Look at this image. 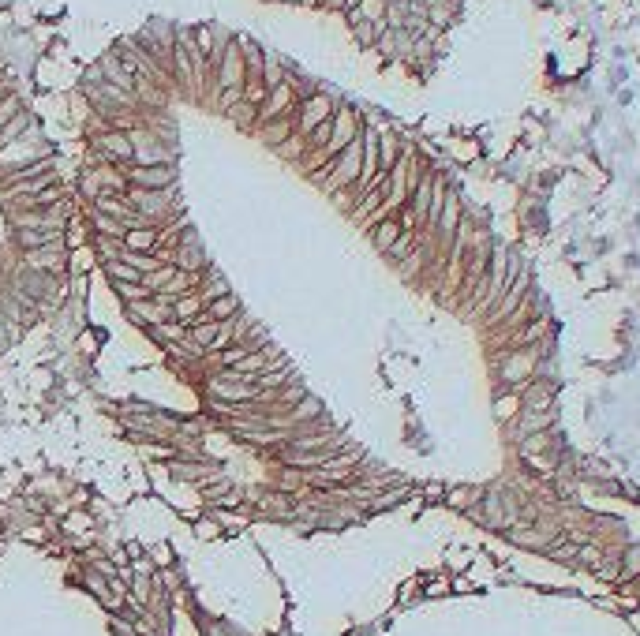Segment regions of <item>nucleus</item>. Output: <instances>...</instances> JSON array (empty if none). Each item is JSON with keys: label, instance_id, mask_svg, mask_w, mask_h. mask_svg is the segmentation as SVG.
Listing matches in <instances>:
<instances>
[{"label": "nucleus", "instance_id": "obj_15", "mask_svg": "<svg viewBox=\"0 0 640 636\" xmlns=\"http://www.w3.org/2000/svg\"><path fill=\"white\" fill-rule=\"evenodd\" d=\"M202 314L210 318V322H229V318H236V314H240V300L232 296V293H225V296H217V300L206 303Z\"/></svg>", "mask_w": 640, "mask_h": 636}, {"label": "nucleus", "instance_id": "obj_39", "mask_svg": "<svg viewBox=\"0 0 640 636\" xmlns=\"http://www.w3.org/2000/svg\"><path fill=\"white\" fill-rule=\"evenodd\" d=\"M217 528H221L217 521H202V524H199V535H202V539H210V535H217Z\"/></svg>", "mask_w": 640, "mask_h": 636}, {"label": "nucleus", "instance_id": "obj_26", "mask_svg": "<svg viewBox=\"0 0 640 636\" xmlns=\"http://www.w3.org/2000/svg\"><path fill=\"white\" fill-rule=\"evenodd\" d=\"M266 94H270V86L263 83V79H247V83H244V101L255 105V109L266 101Z\"/></svg>", "mask_w": 640, "mask_h": 636}, {"label": "nucleus", "instance_id": "obj_19", "mask_svg": "<svg viewBox=\"0 0 640 636\" xmlns=\"http://www.w3.org/2000/svg\"><path fill=\"white\" fill-rule=\"evenodd\" d=\"M453 8H457V0H430V4H427V23L435 26V30L450 26L453 23Z\"/></svg>", "mask_w": 640, "mask_h": 636}, {"label": "nucleus", "instance_id": "obj_38", "mask_svg": "<svg viewBox=\"0 0 640 636\" xmlns=\"http://www.w3.org/2000/svg\"><path fill=\"white\" fill-rule=\"evenodd\" d=\"M319 8H326V11H345V4L348 0H315Z\"/></svg>", "mask_w": 640, "mask_h": 636}, {"label": "nucleus", "instance_id": "obj_40", "mask_svg": "<svg viewBox=\"0 0 640 636\" xmlns=\"http://www.w3.org/2000/svg\"><path fill=\"white\" fill-rule=\"evenodd\" d=\"M281 4H299V8H307V4H315V0H281Z\"/></svg>", "mask_w": 640, "mask_h": 636}, {"label": "nucleus", "instance_id": "obj_2", "mask_svg": "<svg viewBox=\"0 0 640 636\" xmlns=\"http://www.w3.org/2000/svg\"><path fill=\"white\" fill-rule=\"evenodd\" d=\"M214 86L217 90H232V86H244L247 83V68H244V49H240V42L236 38H225L221 42V60H217V68H214Z\"/></svg>", "mask_w": 640, "mask_h": 636}, {"label": "nucleus", "instance_id": "obj_20", "mask_svg": "<svg viewBox=\"0 0 640 636\" xmlns=\"http://www.w3.org/2000/svg\"><path fill=\"white\" fill-rule=\"evenodd\" d=\"M416 247H420V232H416V229H404V232L397 236V244L386 251V259H389V262H401V259H408Z\"/></svg>", "mask_w": 640, "mask_h": 636}, {"label": "nucleus", "instance_id": "obj_3", "mask_svg": "<svg viewBox=\"0 0 640 636\" xmlns=\"http://www.w3.org/2000/svg\"><path fill=\"white\" fill-rule=\"evenodd\" d=\"M120 172H124L127 188H150V191L176 188V169H173V161H161V165H124Z\"/></svg>", "mask_w": 640, "mask_h": 636}, {"label": "nucleus", "instance_id": "obj_10", "mask_svg": "<svg viewBox=\"0 0 640 636\" xmlns=\"http://www.w3.org/2000/svg\"><path fill=\"white\" fill-rule=\"evenodd\" d=\"M86 225H90V236H113V240H124L127 225L116 221L109 214H98V210H86Z\"/></svg>", "mask_w": 640, "mask_h": 636}, {"label": "nucleus", "instance_id": "obj_13", "mask_svg": "<svg viewBox=\"0 0 640 636\" xmlns=\"http://www.w3.org/2000/svg\"><path fill=\"white\" fill-rule=\"evenodd\" d=\"M101 273L109 277V285H139V281H142V273L132 266V262H124V259L101 262Z\"/></svg>", "mask_w": 640, "mask_h": 636}, {"label": "nucleus", "instance_id": "obj_8", "mask_svg": "<svg viewBox=\"0 0 640 636\" xmlns=\"http://www.w3.org/2000/svg\"><path fill=\"white\" fill-rule=\"evenodd\" d=\"M124 314L132 318L135 326H142V329H150V326H158V322H168L173 318V307H165V303H158V300H139V303H124Z\"/></svg>", "mask_w": 640, "mask_h": 636}, {"label": "nucleus", "instance_id": "obj_33", "mask_svg": "<svg viewBox=\"0 0 640 636\" xmlns=\"http://www.w3.org/2000/svg\"><path fill=\"white\" fill-rule=\"evenodd\" d=\"M517 412H520V397H517V393L502 397L498 408H494V416H498V419H509V416H517Z\"/></svg>", "mask_w": 640, "mask_h": 636}, {"label": "nucleus", "instance_id": "obj_24", "mask_svg": "<svg viewBox=\"0 0 640 636\" xmlns=\"http://www.w3.org/2000/svg\"><path fill=\"white\" fill-rule=\"evenodd\" d=\"M633 577H640V547H629L622 554V577H618V584H629Z\"/></svg>", "mask_w": 640, "mask_h": 636}, {"label": "nucleus", "instance_id": "obj_7", "mask_svg": "<svg viewBox=\"0 0 640 636\" xmlns=\"http://www.w3.org/2000/svg\"><path fill=\"white\" fill-rule=\"evenodd\" d=\"M528 285H532V273H528V262H525V270H520L513 281L505 285L498 307H494L491 314H494V318H513V314L520 311V303H525V296H528Z\"/></svg>", "mask_w": 640, "mask_h": 636}, {"label": "nucleus", "instance_id": "obj_37", "mask_svg": "<svg viewBox=\"0 0 640 636\" xmlns=\"http://www.w3.org/2000/svg\"><path fill=\"white\" fill-rule=\"evenodd\" d=\"M109 629H113L116 636H135V625H124L120 618H113V621H109Z\"/></svg>", "mask_w": 640, "mask_h": 636}, {"label": "nucleus", "instance_id": "obj_11", "mask_svg": "<svg viewBox=\"0 0 640 636\" xmlns=\"http://www.w3.org/2000/svg\"><path fill=\"white\" fill-rule=\"evenodd\" d=\"M124 247L127 251H158V225H139V229L124 232Z\"/></svg>", "mask_w": 640, "mask_h": 636}, {"label": "nucleus", "instance_id": "obj_35", "mask_svg": "<svg viewBox=\"0 0 640 636\" xmlns=\"http://www.w3.org/2000/svg\"><path fill=\"white\" fill-rule=\"evenodd\" d=\"M547 442H551V438H547V431L543 434H528V438L520 442V453L532 457V453H539V449H547Z\"/></svg>", "mask_w": 640, "mask_h": 636}, {"label": "nucleus", "instance_id": "obj_14", "mask_svg": "<svg viewBox=\"0 0 640 636\" xmlns=\"http://www.w3.org/2000/svg\"><path fill=\"white\" fill-rule=\"evenodd\" d=\"M457 221H461V203H457V195L450 191V198H446V206H442V217H438V236H442V244H450L453 236H457Z\"/></svg>", "mask_w": 640, "mask_h": 636}, {"label": "nucleus", "instance_id": "obj_36", "mask_svg": "<svg viewBox=\"0 0 640 636\" xmlns=\"http://www.w3.org/2000/svg\"><path fill=\"white\" fill-rule=\"evenodd\" d=\"M150 562L165 569V565H173V554H168V547H154V558H150Z\"/></svg>", "mask_w": 640, "mask_h": 636}, {"label": "nucleus", "instance_id": "obj_31", "mask_svg": "<svg viewBox=\"0 0 640 636\" xmlns=\"http://www.w3.org/2000/svg\"><path fill=\"white\" fill-rule=\"evenodd\" d=\"M543 329H547V318H535V322H532L528 329H520V334L513 337V344H532V341H539Z\"/></svg>", "mask_w": 640, "mask_h": 636}, {"label": "nucleus", "instance_id": "obj_6", "mask_svg": "<svg viewBox=\"0 0 640 636\" xmlns=\"http://www.w3.org/2000/svg\"><path fill=\"white\" fill-rule=\"evenodd\" d=\"M333 116V101H330V94H311V98H304L299 101V109H296V135H311L322 120H330Z\"/></svg>", "mask_w": 640, "mask_h": 636}, {"label": "nucleus", "instance_id": "obj_17", "mask_svg": "<svg viewBox=\"0 0 640 636\" xmlns=\"http://www.w3.org/2000/svg\"><path fill=\"white\" fill-rule=\"evenodd\" d=\"M217 334H221V322H210V318H206V322H195V326H188V337L199 344L202 352H210L214 344H217Z\"/></svg>", "mask_w": 640, "mask_h": 636}, {"label": "nucleus", "instance_id": "obj_4", "mask_svg": "<svg viewBox=\"0 0 640 636\" xmlns=\"http://www.w3.org/2000/svg\"><path fill=\"white\" fill-rule=\"evenodd\" d=\"M23 270H42V273H53V277H68V244H49V247H34V251H23L19 259Z\"/></svg>", "mask_w": 640, "mask_h": 636}, {"label": "nucleus", "instance_id": "obj_23", "mask_svg": "<svg viewBox=\"0 0 640 636\" xmlns=\"http://www.w3.org/2000/svg\"><path fill=\"white\" fill-rule=\"evenodd\" d=\"M299 487H307V472H299V468H281L278 472V490L292 494V490H299Z\"/></svg>", "mask_w": 640, "mask_h": 636}, {"label": "nucleus", "instance_id": "obj_5", "mask_svg": "<svg viewBox=\"0 0 640 636\" xmlns=\"http://www.w3.org/2000/svg\"><path fill=\"white\" fill-rule=\"evenodd\" d=\"M296 105H299V94H296V83L292 79H285V83H278L266 94V101L258 105V116H255V127H263V124H270V120H278V116H285V113H296Z\"/></svg>", "mask_w": 640, "mask_h": 636}, {"label": "nucleus", "instance_id": "obj_9", "mask_svg": "<svg viewBox=\"0 0 640 636\" xmlns=\"http://www.w3.org/2000/svg\"><path fill=\"white\" fill-rule=\"evenodd\" d=\"M299 109V105H296ZM258 131V139H266L270 147H281L285 139L296 131V113H285V116H278V120H270V124H263V127H255Z\"/></svg>", "mask_w": 640, "mask_h": 636}, {"label": "nucleus", "instance_id": "obj_21", "mask_svg": "<svg viewBox=\"0 0 640 636\" xmlns=\"http://www.w3.org/2000/svg\"><path fill=\"white\" fill-rule=\"evenodd\" d=\"M225 116H229V120L236 124V127L255 131V116H258V109H255V105H247V101H236V105H232V109H229Z\"/></svg>", "mask_w": 640, "mask_h": 636}, {"label": "nucleus", "instance_id": "obj_27", "mask_svg": "<svg viewBox=\"0 0 640 636\" xmlns=\"http://www.w3.org/2000/svg\"><path fill=\"white\" fill-rule=\"evenodd\" d=\"M476 498H483L479 490H472V487H461V490H450V506H457V509H472V501Z\"/></svg>", "mask_w": 640, "mask_h": 636}, {"label": "nucleus", "instance_id": "obj_32", "mask_svg": "<svg viewBox=\"0 0 640 636\" xmlns=\"http://www.w3.org/2000/svg\"><path fill=\"white\" fill-rule=\"evenodd\" d=\"M236 101H244V86H232V90H217V109L229 113Z\"/></svg>", "mask_w": 640, "mask_h": 636}, {"label": "nucleus", "instance_id": "obj_28", "mask_svg": "<svg viewBox=\"0 0 640 636\" xmlns=\"http://www.w3.org/2000/svg\"><path fill=\"white\" fill-rule=\"evenodd\" d=\"M90 528H94V521H90L86 513H72L68 521H64V532H72V535H86Z\"/></svg>", "mask_w": 640, "mask_h": 636}, {"label": "nucleus", "instance_id": "obj_16", "mask_svg": "<svg viewBox=\"0 0 640 636\" xmlns=\"http://www.w3.org/2000/svg\"><path fill=\"white\" fill-rule=\"evenodd\" d=\"M150 334V341H158V344H180V341H188V326L184 322H176V318H168V322H158V326H150L147 329Z\"/></svg>", "mask_w": 640, "mask_h": 636}, {"label": "nucleus", "instance_id": "obj_30", "mask_svg": "<svg viewBox=\"0 0 640 636\" xmlns=\"http://www.w3.org/2000/svg\"><path fill=\"white\" fill-rule=\"evenodd\" d=\"M263 83L273 90L278 83H285V72H281V64L273 60V57H266V64H263Z\"/></svg>", "mask_w": 640, "mask_h": 636}, {"label": "nucleus", "instance_id": "obj_18", "mask_svg": "<svg viewBox=\"0 0 640 636\" xmlns=\"http://www.w3.org/2000/svg\"><path fill=\"white\" fill-rule=\"evenodd\" d=\"M532 367H535V352H517V356H509V363H505L502 375L509 382H525L532 375Z\"/></svg>", "mask_w": 640, "mask_h": 636}, {"label": "nucleus", "instance_id": "obj_1", "mask_svg": "<svg viewBox=\"0 0 640 636\" xmlns=\"http://www.w3.org/2000/svg\"><path fill=\"white\" fill-rule=\"evenodd\" d=\"M363 131V127H360ZM330 165V176H326V195H337V191H352L356 188V180H360V169H363V139L356 135L348 142V147L333 157V161H326Z\"/></svg>", "mask_w": 640, "mask_h": 636}, {"label": "nucleus", "instance_id": "obj_25", "mask_svg": "<svg viewBox=\"0 0 640 636\" xmlns=\"http://www.w3.org/2000/svg\"><path fill=\"white\" fill-rule=\"evenodd\" d=\"M113 293L120 296L124 303H139V300H150V296H154L142 281H139V285H113Z\"/></svg>", "mask_w": 640, "mask_h": 636}, {"label": "nucleus", "instance_id": "obj_12", "mask_svg": "<svg viewBox=\"0 0 640 636\" xmlns=\"http://www.w3.org/2000/svg\"><path fill=\"white\" fill-rule=\"evenodd\" d=\"M401 232H404V229H401V221H397V217L375 221V225H371V244H375V247H378V251H382V255H386V251H389V247L397 244V236H401Z\"/></svg>", "mask_w": 640, "mask_h": 636}, {"label": "nucleus", "instance_id": "obj_34", "mask_svg": "<svg viewBox=\"0 0 640 636\" xmlns=\"http://www.w3.org/2000/svg\"><path fill=\"white\" fill-rule=\"evenodd\" d=\"M229 293V285L221 281V277H210V285L206 288H199V296H202V303H210V300H217V296H225Z\"/></svg>", "mask_w": 640, "mask_h": 636}, {"label": "nucleus", "instance_id": "obj_29", "mask_svg": "<svg viewBox=\"0 0 640 636\" xmlns=\"http://www.w3.org/2000/svg\"><path fill=\"white\" fill-rule=\"evenodd\" d=\"M19 109H23V101H19L16 94H4V98H0V131H4V124H8Z\"/></svg>", "mask_w": 640, "mask_h": 636}, {"label": "nucleus", "instance_id": "obj_22", "mask_svg": "<svg viewBox=\"0 0 640 636\" xmlns=\"http://www.w3.org/2000/svg\"><path fill=\"white\" fill-rule=\"evenodd\" d=\"M273 150H278L281 157H289V161H304V157H307V139H304V135H296V131H292V135L285 139L281 147H273Z\"/></svg>", "mask_w": 640, "mask_h": 636}]
</instances>
